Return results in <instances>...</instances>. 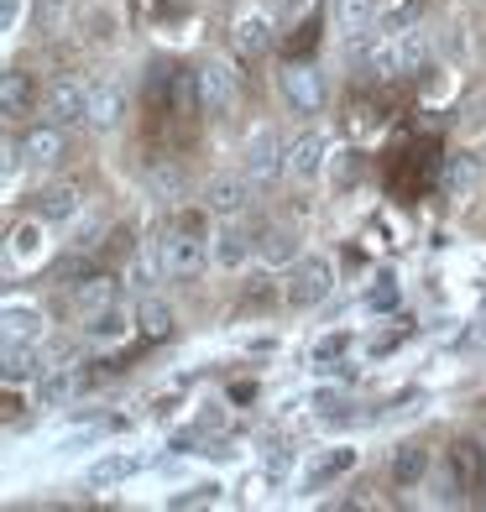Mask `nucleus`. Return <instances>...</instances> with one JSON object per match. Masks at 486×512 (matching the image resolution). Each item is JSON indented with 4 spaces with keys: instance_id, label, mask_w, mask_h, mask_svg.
Returning a JSON list of instances; mask_svg holds the SVG:
<instances>
[{
    "instance_id": "f257e3e1",
    "label": "nucleus",
    "mask_w": 486,
    "mask_h": 512,
    "mask_svg": "<svg viewBox=\"0 0 486 512\" xmlns=\"http://www.w3.org/2000/svg\"><path fill=\"white\" fill-rule=\"evenodd\" d=\"M210 236H215V230H204L199 215H178L168 230H162L157 256H162V267H168V277H199L204 262H215V256H210Z\"/></svg>"
},
{
    "instance_id": "f03ea898",
    "label": "nucleus",
    "mask_w": 486,
    "mask_h": 512,
    "mask_svg": "<svg viewBox=\"0 0 486 512\" xmlns=\"http://www.w3.org/2000/svg\"><path fill=\"white\" fill-rule=\"evenodd\" d=\"M210 256H215L220 272L246 267L251 256H257V225H251L246 215H225V220L215 225V236H210Z\"/></svg>"
},
{
    "instance_id": "7ed1b4c3",
    "label": "nucleus",
    "mask_w": 486,
    "mask_h": 512,
    "mask_svg": "<svg viewBox=\"0 0 486 512\" xmlns=\"http://www.w3.org/2000/svg\"><path fill=\"white\" fill-rule=\"evenodd\" d=\"M445 486L450 497H476L486 486V450L481 439H455L445 450Z\"/></svg>"
},
{
    "instance_id": "20e7f679",
    "label": "nucleus",
    "mask_w": 486,
    "mask_h": 512,
    "mask_svg": "<svg viewBox=\"0 0 486 512\" xmlns=\"http://www.w3.org/2000/svg\"><path fill=\"white\" fill-rule=\"evenodd\" d=\"M335 293V267L324 256H298L293 272H288V304L293 309H314Z\"/></svg>"
},
{
    "instance_id": "39448f33",
    "label": "nucleus",
    "mask_w": 486,
    "mask_h": 512,
    "mask_svg": "<svg viewBox=\"0 0 486 512\" xmlns=\"http://www.w3.org/2000/svg\"><path fill=\"white\" fill-rule=\"evenodd\" d=\"M89 95H95V84L58 79V84L48 89V100H42V121H53V126H63V131L89 126Z\"/></svg>"
},
{
    "instance_id": "423d86ee",
    "label": "nucleus",
    "mask_w": 486,
    "mask_h": 512,
    "mask_svg": "<svg viewBox=\"0 0 486 512\" xmlns=\"http://www.w3.org/2000/svg\"><path fill=\"white\" fill-rule=\"evenodd\" d=\"M199 95H204V115H230L241 100V79L225 58L199 63Z\"/></svg>"
},
{
    "instance_id": "0eeeda50",
    "label": "nucleus",
    "mask_w": 486,
    "mask_h": 512,
    "mask_svg": "<svg viewBox=\"0 0 486 512\" xmlns=\"http://www.w3.org/2000/svg\"><path fill=\"white\" fill-rule=\"evenodd\" d=\"M481 189V157L476 152H450L439 157V194L450 204H471Z\"/></svg>"
},
{
    "instance_id": "6e6552de",
    "label": "nucleus",
    "mask_w": 486,
    "mask_h": 512,
    "mask_svg": "<svg viewBox=\"0 0 486 512\" xmlns=\"http://www.w3.org/2000/svg\"><path fill=\"white\" fill-rule=\"evenodd\" d=\"M283 100H288L298 115H319V105H324V74H319V63L293 58V63L283 68Z\"/></svg>"
},
{
    "instance_id": "1a4fd4ad",
    "label": "nucleus",
    "mask_w": 486,
    "mask_h": 512,
    "mask_svg": "<svg viewBox=\"0 0 486 512\" xmlns=\"http://www.w3.org/2000/svg\"><path fill=\"white\" fill-rule=\"evenodd\" d=\"M241 173L257 183V189H267V183H277V173H288V147H277L272 131H257V136H251V147H246Z\"/></svg>"
},
{
    "instance_id": "9d476101",
    "label": "nucleus",
    "mask_w": 486,
    "mask_h": 512,
    "mask_svg": "<svg viewBox=\"0 0 486 512\" xmlns=\"http://www.w3.org/2000/svg\"><path fill=\"white\" fill-rule=\"evenodd\" d=\"M272 21L262 11H246L236 16V27H230V48H236V63H262L272 53Z\"/></svg>"
},
{
    "instance_id": "9b49d317",
    "label": "nucleus",
    "mask_w": 486,
    "mask_h": 512,
    "mask_svg": "<svg viewBox=\"0 0 486 512\" xmlns=\"http://www.w3.org/2000/svg\"><path fill=\"white\" fill-rule=\"evenodd\" d=\"M324 168H330V147H324L319 131H298L288 142V178L293 183H314Z\"/></svg>"
},
{
    "instance_id": "f8f14e48",
    "label": "nucleus",
    "mask_w": 486,
    "mask_h": 512,
    "mask_svg": "<svg viewBox=\"0 0 486 512\" xmlns=\"http://www.w3.org/2000/svg\"><path fill=\"white\" fill-rule=\"evenodd\" d=\"M251 194H257V183H251L246 173H220L210 178V189H204V204H210V215H246Z\"/></svg>"
},
{
    "instance_id": "ddd939ff",
    "label": "nucleus",
    "mask_w": 486,
    "mask_h": 512,
    "mask_svg": "<svg viewBox=\"0 0 486 512\" xmlns=\"http://www.w3.org/2000/svg\"><path fill=\"white\" fill-rule=\"evenodd\" d=\"M121 277L115 272H89L84 283H74L68 288V304H74L79 314H95V309H105V304H115V298H121Z\"/></svg>"
},
{
    "instance_id": "4468645a",
    "label": "nucleus",
    "mask_w": 486,
    "mask_h": 512,
    "mask_svg": "<svg viewBox=\"0 0 486 512\" xmlns=\"http://www.w3.org/2000/svg\"><path fill=\"white\" fill-rule=\"evenodd\" d=\"M131 324H136V309H126L121 298H115V304H105V309H95V314H84V335L100 340V345H115V340L131 335Z\"/></svg>"
},
{
    "instance_id": "2eb2a0df",
    "label": "nucleus",
    "mask_w": 486,
    "mask_h": 512,
    "mask_svg": "<svg viewBox=\"0 0 486 512\" xmlns=\"http://www.w3.org/2000/svg\"><path fill=\"white\" fill-rule=\"evenodd\" d=\"M37 215H42V220H53V225L79 220V215H84V194H79V183H48V189L37 194Z\"/></svg>"
},
{
    "instance_id": "dca6fc26",
    "label": "nucleus",
    "mask_w": 486,
    "mask_h": 512,
    "mask_svg": "<svg viewBox=\"0 0 486 512\" xmlns=\"http://www.w3.org/2000/svg\"><path fill=\"white\" fill-rule=\"evenodd\" d=\"M42 251H48V241H42V215H37L32 225H11V236H6V277H11L21 262L37 267Z\"/></svg>"
},
{
    "instance_id": "f3484780",
    "label": "nucleus",
    "mask_w": 486,
    "mask_h": 512,
    "mask_svg": "<svg viewBox=\"0 0 486 512\" xmlns=\"http://www.w3.org/2000/svg\"><path fill=\"white\" fill-rule=\"evenodd\" d=\"M63 152H68V136H63V126H53V121L32 126L27 142H21V157L37 162V168H53V162H63Z\"/></svg>"
},
{
    "instance_id": "a211bd4d",
    "label": "nucleus",
    "mask_w": 486,
    "mask_h": 512,
    "mask_svg": "<svg viewBox=\"0 0 486 512\" xmlns=\"http://www.w3.org/2000/svg\"><path fill=\"white\" fill-rule=\"evenodd\" d=\"M257 256L267 267H288V262H298V230L293 225H262L257 230Z\"/></svg>"
},
{
    "instance_id": "6ab92c4d",
    "label": "nucleus",
    "mask_w": 486,
    "mask_h": 512,
    "mask_svg": "<svg viewBox=\"0 0 486 512\" xmlns=\"http://www.w3.org/2000/svg\"><path fill=\"white\" fill-rule=\"evenodd\" d=\"M136 471H142V460L136 455H126V450H110V455H100L95 465H89V486H95V492H115V486H126Z\"/></svg>"
},
{
    "instance_id": "aec40b11",
    "label": "nucleus",
    "mask_w": 486,
    "mask_h": 512,
    "mask_svg": "<svg viewBox=\"0 0 486 512\" xmlns=\"http://www.w3.org/2000/svg\"><path fill=\"white\" fill-rule=\"evenodd\" d=\"M121 115H126V89L121 84H95V95H89V126L95 131H110V126H121Z\"/></svg>"
},
{
    "instance_id": "412c9836",
    "label": "nucleus",
    "mask_w": 486,
    "mask_h": 512,
    "mask_svg": "<svg viewBox=\"0 0 486 512\" xmlns=\"http://www.w3.org/2000/svg\"><path fill=\"white\" fill-rule=\"evenodd\" d=\"M392 53H398V74L403 79H419L429 68V42H424L419 27H403L398 37H392Z\"/></svg>"
},
{
    "instance_id": "4be33fe9",
    "label": "nucleus",
    "mask_w": 486,
    "mask_h": 512,
    "mask_svg": "<svg viewBox=\"0 0 486 512\" xmlns=\"http://www.w3.org/2000/svg\"><path fill=\"white\" fill-rule=\"evenodd\" d=\"M42 330H48V319H42V309L37 304H6V340H16V345H37L42 340Z\"/></svg>"
},
{
    "instance_id": "5701e85b",
    "label": "nucleus",
    "mask_w": 486,
    "mask_h": 512,
    "mask_svg": "<svg viewBox=\"0 0 486 512\" xmlns=\"http://www.w3.org/2000/svg\"><path fill=\"white\" fill-rule=\"evenodd\" d=\"M27 105H32V79L21 68H6L0 74V110H6V121H21Z\"/></svg>"
},
{
    "instance_id": "b1692460",
    "label": "nucleus",
    "mask_w": 486,
    "mask_h": 512,
    "mask_svg": "<svg viewBox=\"0 0 486 512\" xmlns=\"http://www.w3.org/2000/svg\"><path fill=\"white\" fill-rule=\"evenodd\" d=\"M424 476H429V450L424 445H403L398 455H392V481H398L403 492H413Z\"/></svg>"
},
{
    "instance_id": "393cba45",
    "label": "nucleus",
    "mask_w": 486,
    "mask_h": 512,
    "mask_svg": "<svg viewBox=\"0 0 486 512\" xmlns=\"http://www.w3.org/2000/svg\"><path fill=\"white\" fill-rule=\"evenodd\" d=\"M147 194L162 199V204H173L183 194V168H178L173 157H157L152 168H147Z\"/></svg>"
},
{
    "instance_id": "a878e982",
    "label": "nucleus",
    "mask_w": 486,
    "mask_h": 512,
    "mask_svg": "<svg viewBox=\"0 0 486 512\" xmlns=\"http://www.w3.org/2000/svg\"><path fill=\"white\" fill-rule=\"evenodd\" d=\"M351 465H356V450H351V445H335V450L324 455V460H314V465H309L304 486H309V492H319V486H330L335 476H345V471H351Z\"/></svg>"
},
{
    "instance_id": "bb28decb",
    "label": "nucleus",
    "mask_w": 486,
    "mask_h": 512,
    "mask_svg": "<svg viewBox=\"0 0 486 512\" xmlns=\"http://www.w3.org/2000/svg\"><path fill=\"white\" fill-rule=\"evenodd\" d=\"M37 345H16V340H6V371H0V377H6V387H21V382H32L37 377Z\"/></svg>"
},
{
    "instance_id": "cd10ccee",
    "label": "nucleus",
    "mask_w": 486,
    "mask_h": 512,
    "mask_svg": "<svg viewBox=\"0 0 486 512\" xmlns=\"http://www.w3.org/2000/svg\"><path fill=\"white\" fill-rule=\"evenodd\" d=\"M136 330H142L152 345H157V340H168V335H173V309L162 304V298H147V304L136 309Z\"/></svg>"
},
{
    "instance_id": "c85d7f7f",
    "label": "nucleus",
    "mask_w": 486,
    "mask_h": 512,
    "mask_svg": "<svg viewBox=\"0 0 486 512\" xmlns=\"http://www.w3.org/2000/svg\"><path fill=\"white\" fill-rule=\"evenodd\" d=\"M68 11H74V0H37L32 32H37V37H58V32L68 27Z\"/></svg>"
},
{
    "instance_id": "c756f323",
    "label": "nucleus",
    "mask_w": 486,
    "mask_h": 512,
    "mask_svg": "<svg viewBox=\"0 0 486 512\" xmlns=\"http://www.w3.org/2000/svg\"><path fill=\"white\" fill-rule=\"evenodd\" d=\"M277 298L288 304V283H272V277H257V283H246V293H241V309H277Z\"/></svg>"
},
{
    "instance_id": "7c9ffc66",
    "label": "nucleus",
    "mask_w": 486,
    "mask_h": 512,
    "mask_svg": "<svg viewBox=\"0 0 486 512\" xmlns=\"http://www.w3.org/2000/svg\"><path fill=\"white\" fill-rule=\"evenodd\" d=\"M356 173H361V152H351V147H345V152H335V157H330V189H335V194H345V189H351V183H356Z\"/></svg>"
},
{
    "instance_id": "2f4dec72",
    "label": "nucleus",
    "mask_w": 486,
    "mask_h": 512,
    "mask_svg": "<svg viewBox=\"0 0 486 512\" xmlns=\"http://www.w3.org/2000/svg\"><path fill=\"white\" fill-rule=\"evenodd\" d=\"M356 345V335L351 330H335V335H324V340H314V366H335L345 351Z\"/></svg>"
},
{
    "instance_id": "473e14b6",
    "label": "nucleus",
    "mask_w": 486,
    "mask_h": 512,
    "mask_svg": "<svg viewBox=\"0 0 486 512\" xmlns=\"http://www.w3.org/2000/svg\"><path fill=\"white\" fill-rule=\"evenodd\" d=\"M314 32H319V16L298 21V37H288V58H304V53L314 48Z\"/></svg>"
},
{
    "instance_id": "72a5a7b5",
    "label": "nucleus",
    "mask_w": 486,
    "mask_h": 512,
    "mask_svg": "<svg viewBox=\"0 0 486 512\" xmlns=\"http://www.w3.org/2000/svg\"><path fill=\"white\" fill-rule=\"evenodd\" d=\"M377 121H382V115H377L372 100H356V105H351V126H356V131H372Z\"/></svg>"
},
{
    "instance_id": "f704fd0d",
    "label": "nucleus",
    "mask_w": 486,
    "mask_h": 512,
    "mask_svg": "<svg viewBox=\"0 0 486 512\" xmlns=\"http://www.w3.org/2000/svg\"><path fill=\"white\" fill-rule=\"evenodd\" d=\"M194 0H152V16H162V21H173V16H183Z\"/></svg>"
},
{
    "instance_id": "c9c22d12",
    "label": "nucleus",
    "mask_w": 486,
    "mask_h": 512,
    "mask_svg": "<svg viewBox=\"0 0 486 512\" xmlns=\"http://www.w3.org/2000/svg\"><path fill=\"white\" fill-rule=\"evenodd\" d=\"M16 21H21V0H0V27L16 32Z\"/></svg>"
},
{
    "instance_id": "e433bc0d",
    "label": "nucleus",
    "mask_w": 486,
    "mask_h": 512,
    "mask_svg": "<svg viewBox=\"0 0 486 512\" xmlns=\"http://www.w3.org/2000/svg\"><path fill=\"white\" fill-rule=\"evenodd\" d=\"M288 471V450H277L272 460H267V476H283Z\"/></svg>"
},
{
    "instance_id": "4c0bfd02",
    "label": "nucleus",
    "mask_w": 486,
    "mask_h": 512,
    "mask_svg": "<svg viewBox=\"0 0 486 512\" xmlns=\"http://www.w3.org/2000/svg\"><path fill=\"white\" fill-rule=\"evenodd\" d=\"M366 304H372V309H387V304H392V288H387V283H382V288H377V293H372V298H366Z\"/></svg>"
},
{
    "instance_id": "58836bf2",
    "label": "nucleus",
    "mask_w": 486,
    "mask_h": 512,
    "mask_svg": "<svg viewBox=\"0 0 486 512\" xmlns=\"http://www.w3.org/2000/svg\"><path fill=\"white\" fill-rule=\"evenodd\" d=\"M277 6H283V16H293V11H304L309 0H277Z\"/></svg>"
}]
</instances>
